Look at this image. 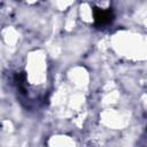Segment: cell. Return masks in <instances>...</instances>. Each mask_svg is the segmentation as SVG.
I'll use <instances>...</instances> for the list:
<instances>
[{
  "mask_svg": "<svg viewBox=\"0 0 147 147\" xmlns=\"http://www.w3.org/2000/svg\"><path fill=\"white\" fill-rule=\"evenodd\" d=\"M93 16H94V22L96 25H106V24L111 23L114 20V13L110 8L109 9L94 8Z\"/></svg>",
  "mask_w": 147,
  "mask_h": 147,
  "instance_id": "obj_1",
  "label": "cell"
}]
</instances>
